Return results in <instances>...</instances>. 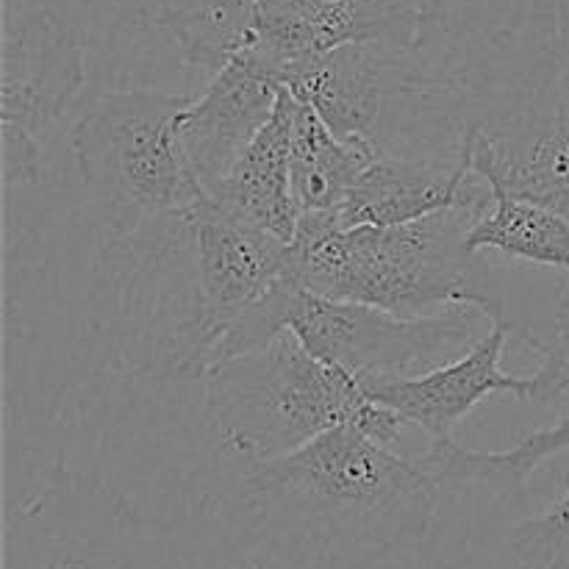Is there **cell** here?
Here are the masks:
<instances>
[{"label":"cell","instance_id":"14","mask_svg":"<svg viewBox=\"0 0 569 569\" xmlns=\"http://www.w3.org/2000/svg\"><path fill=\"white\" fill-rule=\"evenodd\" d=\"M298 100L289 89L278 92L276 111L237 164L209 192V200L228 214L292 242L300 206L292 192V131Z\"/></svg>","mask_w":569,"mask_h":569},{"label":"cell","instance_id":"3","mask_svg":"<svg viewBox=\"0 0 569 569\" xmlns=\"http://www.w3.org/2000/svg\"><path fill=\"white\" fill-rule=\"evenodd\" d=\"M200 387L209 426L239 461L292 453L339 426H356L392 448L406 426L367 398L353 372L315 359L289 331L264 348L214 361Z\"/></svg>","mask_w":569,"mask_h":569},{"label":"cell","instance_id":"21","mask_svg":"<svg viewBox=\"0 0 569 569\" xmlns=\"http://www.w3.org/2000/svg\"><path fill=\"white\" fill-rule=\"evenodd\" d=\"M511 548L520 569H569V487L545 515L517 528Z\"/></svg>","mask_w":569,"mask_h":569},{"label":"cell","instance_id":"12","mask_svg":"<svg viewBox=\"0 0 569 569\" xmlns=\"http://www.w3.org/2000/svg\"><path fill=\"white\" fill-rule=\"evenodd\" d=\"M492 200L487 181L472 176L470 150L459 144V156L422 159L383 148L359 176L337 211L345 228L400 226L459 206H483Z\"/></svg>","mask_w":569,"mask_h":569},{"label":"cell","instance_id":"5","mask_svg":"<svg viewBox=\"0 0 569 569\" xmlns=\"http://www.w3.org/2000/svg\"><path fill=\"white\" fill-rule=\"evenodd\" d=\"M456 359L420 376H361L370 400L387 406L406 426L422 428L433 442L453 439V428L483 400L509 395L531 403H556L569 392V361L528 333L511 317Z\"/></svg>","mask_w":569,"mask_h":569},{"label":"cell","instance_id":"15","mask_svg":"<svg viewBox=\"0 0 569 569\" xmlns=\"http://www.w3.org/2000/svg\"><path fill=\"white\" fill-rule=\"evenodd\" d=\"M381 150L383 144L372 137H337L315 109L298 100L292 131V192L300 214L339 209Z\"/></svg>","mask_w":569,"mask_h":569},{"label":"cell","instance_id":"2","mask_svg":"<svg viewBox=\"0 0 569 569\" xmlns=\"http://www.w3.org/2000/svg\"><path fill=\"white\" fill-rule=\"evenodd\" d=\"M489 203L400 226L353 228H345L337 211H306L289 242V278L309 292L400 317L476 306L489 322L503 320L511 317L503 289L481 264V253L467 248V233Z\"/></svg>","mask_w":569,"mask_h":569},{"label":"cell","instance_id":"10","mask_svg":"<svg viewBox=\"0 0 569 569\" xmlns=\"http://www.w3.org/2000/svg\"><path fill=\"white\" fill-rule=\"evenodd\" d=\"M409 70L411 50L389 42H356L287 61L267 76L315 109L337 137L378 139Z\"/></svg>","mask_w":569,"mask_h":569},{"label":"cell","instance_id":"18","mask_svg":"<svg viewBox=\"0 0 569 569\" xmlns=\"http://www.w3.org/2000/svg\"><path fill=\"white\" fill-rule=\"evenodd\" d=\"M569 450V417L556 426L522 437L520 445L503 453H478L456 445L453 439L433 442L422 465L437 472L442 483H478L498 495H511L526 487L528 478L556 453Z\"/></svg>","mask_w":569,"mask_h":569},{"label":"cell","instance_id":"6","mask_svg":"<svg viewBox=\"0 0 569 569\" xmlns=\"http://www.w3.org/2000/svg\"><path fill=\"white\" fill-rule=\"evenodd\" d=\"M489 320L476 306L439 315L400 317L378 306L309 292L289 278L283 322L315 359L361 376H409L456 359L481 339L478 322Z\"/></svg>","mask_w":569,"mask_h":569},{"label":"cell","instance_id":"17","mask_svg":"<svg viewBox=\"0 0 569 569\" xmlns=\"http://www.w3.org/2000/svg\"><path fill=\"white\" fill-rule=\"evenodd\" d=\"M259 0H187L161 20L192 83H209L250 42Z\"/></svg>","mask_w":569,"mask_h":569},{"label":"cell","instance_id":"19","mask_svg":"<svg viewBox=\"0 0 569 569\" xmlns=\"http://www.w3.org/2000/svg\"><path fill=\"white\" fill-rule=\"evenodd\" d=\"M22 569H114L94 548H72L59 528V509L48 487L20 511Z\"/></svg>","mask_w":569,"mask_h":569},{"label":"cell","instance_id":"7","mask_svg":"<svg viewBox=\"0 0 569 569\" xmlns=\"http://www.w3.org/2000/svg\"><path fill=\"white\" fill-rule=\"evenodd\" d=\"M87 83V42L61 14L33 9L6 17L3 122L6 187L42 176L44 142Z\"/></svg>","mask_w":569,"mask_h":569},{"label":"cell","instance_id":"16","mask_svg":"<svg viewBox=\"0 0 569 569\" xmlns=\"http://www.w3.org/2000/svg\"><path fill=\"white\" fill-rule=\"evenodd\" d=\"M489 189H492V203L472 222L467 248L472 253L492 250L522 264L569 272L567 217L533 200L517 198L500 187Z\"/></svg>","mask_w":569,"mask_h":569},{"label":"cell","instance_id":"4","mask_svg":"<svg viewBox=\"0 0 569 569\" xmlns=\"http://www.w3.org/2000/svg\"><path fill=\"white\" fill-rule=\"evenodd\" d=\"M189 100L187 92L153 87L106 89L72 120L67 148L111 237L209 203L178 139V117Z\"/></svg>","mask_w":569,"mask_h":569},{"label":"cell","instance_id":"13","mask_svg":"<svg viewBox=\"0 0 569 569\" xmlns=\"http://www.w3.org/2000/svg\"><path fill=\"white\" fill-rule=\"evenodd\" d=\"M461 142L472 176L569 220V111L470 126Z\"/></svg>","mask_w":569,"mask_h":569},{"label":"cell","instance_id":"9","mask_svg":"<svg viewBox=\"0 0 569 569\" xmlns=\"http://www.w3.org/2000/svg\"><path fill=\"white\" fill-rule=\"evenodd\" d=\"M420 31V0H259L242 53L267 76L272 67L342 44L389 42L415 50Z\"/></svg>","mask_w":569,"mask_h":569},{"label":"cell","instance_id":"1","mask_svg":"<svg viewBox=\"0 0 569 569\" xmlns=\"http://www.w3.org/2000/svg\"><path fill=\"white\" fill-rule=\"evenodd\" d=\"M244 509L281 559L306 569H376L422 542L442 481L356 426L276 459L242 461Z\"/></svg>","mask_w":569,"mask_h":569},{"label":"cell","instance_id":"8","mask_svg":"<svg viewBox=\"0 0 569 569\" xmlns=\"http://www.w3.org/2000/svg\"><path fill=\"white\" fill-rule=\"evenodd\" d=\"M187 222L198 289V328L187 376L200 381L211 350L228 328L278 281L289 278V242L228 214L211 200L187 214Z\"/></svg>","mask_w":569,"mask_h":569},{"label":"cell","instance_id":"20","mask_svg":"<svg viewBox=\"0 0 569 569\" xmlns=\"http://www.w3.org/2000/svg\"><path fill=\"white\" fill-rule=\"evenodd\" d=\"M187 0H6V17L26 14L33 9H50L64 17L78 33H81L83 20H109L117 31H139V28H159L167 11L178 9Z\"/></svg>","mask_w":569,"mask_h":569},{"label":"cell","instance_id":"22","mask_svg":"<svg viewBox=\"0 0 569 569\" xmlns=\"http://www.w3.org/2000/svg\"><path fill=\"white\" fill-rule=\"evenodd\" d=\"M253 569H261V567H253Z\"/></svg>","mask_w":569,"mask_h":569},{"label":"cell","instance_id":"11","mask_svg":"<svg viewBox=\"0 0 569 569\" xmlns=\"http://www.w3.org/2000/svg\"><path fill=\"white\" fill-rule=\"evenodd\" d=\"M278 87L244 53L228 61L178 117L183 159L206 194L231 172L278 103Z\"/></svg>","mask_w":569,"mask_h":569}]
</instances>
